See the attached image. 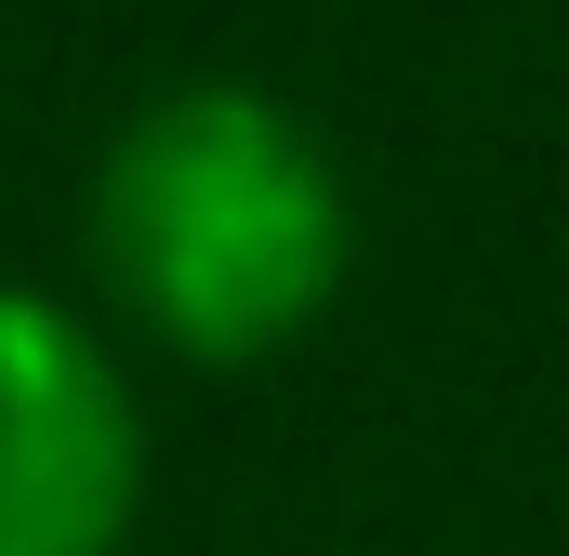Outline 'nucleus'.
<instances>
[{"mask_svg": "<svg viewBox=\"0 0 569 556\" xmlns=\"http://www.w3.org/2000/svg\"><path fill=\"white\" fill-rule=\"evenodd\" d=\"M371 252L358 172L266 80H159L133 93L80 172V266L107 331L172 371H266L291 358Z\"/></svg>", "mask_w": 569, "mask_h": 556, "instance_id": "f257e3e1", "label": "nucleus"}, {"mask_svg": "<svg viewBox=\"0 0 569 556\" xmlns=\"http://www.w3.org/2000/svg\"><path fill=\"white\" fill-rule=\"evenodd\" d=\"M159 424L133 345L67 291L0 278V556H133Z\"/></svg>", "mask_w": 569, "mask_h": 556, "instance_id": "f03ea898", "label": "nucleus"}]
</instances>
